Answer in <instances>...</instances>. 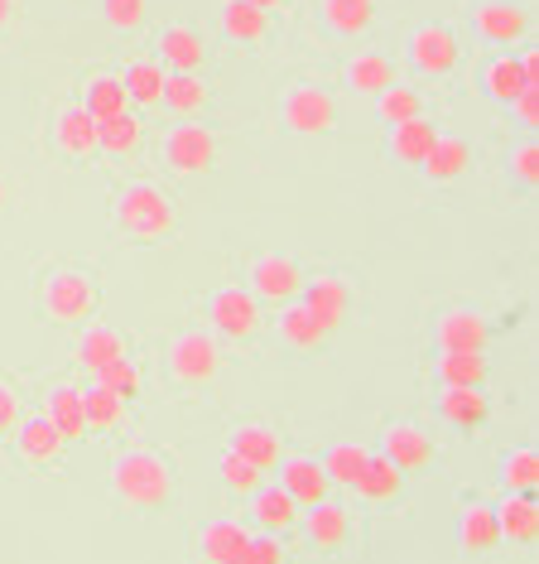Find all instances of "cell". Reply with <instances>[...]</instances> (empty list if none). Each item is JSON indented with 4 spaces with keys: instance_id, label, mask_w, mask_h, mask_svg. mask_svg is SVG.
Listing matches in <instances>:
<instances>
[{
    "instance_id": "d4e9b609",
    "label": "cell",
    "mask_w": 539,
    "mask_h": 564,
    "mask_svg": "<svg viewBox=\"0 0 539 564\" xmlns=\"http://www.w3.org/2000/svg\"><path fill=\"white\" fill-rule=\"evenodd\" d=\"M154 58L169 73H202L208 44H202V34L188 30V24H164V30L154 34Z\"/></svg>"
},
{
    "instance_id": "5b68a950",
    "label": "cell",
    "mask_w": 539,
    "mask_h": 564,
    "mask_svg": "<svg viewBox=\"0 0 539 564\" xmlns=\"http://www.w3.org/2000/svg\"><path fill=\"white\" fill-rule=\"evenodd\" d=\"M164 371H169V381H178L188 391L208 387V381H217V371H222V343L208 328L174 333L169 348H164Z\"/></svg>"
},
{
    "instance_id": "836d02e7",
    "label": "cell",
    "mask_w": 539,
    "mask_h": 564,
    "mask_svg": "<svg viewBox=\"0 0 539 564\" xmlns=\"http://www.w3.org/2000/svg\"><path fill=\"white\" fill-rule=\"evenodd\" d=\"M77 107H82L87 117L101 126L111 117H125V111H131V101H125V87H121L116 73H87V78H82V101H77Z\"/></svg>"
},
{
    "instance_id": "60d3db41",
    "label": "cell",
    "mask_w": 539,
    "mask_h": 564,
    "mask_svg": "<svg viewBox=\"0 0 539 564\" xmlns=\"http://www.w3.org/2000/svg\"><path fill=\"white\" fill-rule=\"evenodd\" d=\"M366 458H371V448L366 444H356V440H332L323 448V473H328V482L332 487H352L356 478H362V468H366Z\"/></svg>"
},
{
    "instance_id": "ab89813d",
    "label": "cell",
    "mask_w": 539,
    "mask_h": 564,
    "mask_svg": "<svg viewBox=\"0 0 539 564\" xmlns=\"http://www.w3.org/2000/svg\"><path fill=\"white\" fill-rule=\"evenodd\" d=\"M82 405H87V434H111V430L125 425V415H131V401H121V395L107 391L101 381L82 387Z\"/></svg>"
},
{
    "instance_id": "4fadbf2b",
    "label": "cell",
    "mask_w": 539,
    "mask_h": 564,
    "mask_svg": "<svg viewBox=\"0 0 539 564\" xmlns=\"http://www.w3.org/2000/svg\"><path fill=\"white\" fill-rule=\"evenodd\" d=\"M381 458H391L405 478H419V473L433 468L439 448H433V440L415 425V420H391V425L381 430Z\"/></svg>"
},
{
    "instance_id": "11a10c76",
    "label": "cell",
    "mask_w": 539,
    "mask_h": 564,
    "mask_svg": "<svg viewBox=\"0 0 539 564\" xmlns=\"http://www.w3.org/2000/svg\"><path fill=\"white\" fill-rule=\"evenodd\" d=\"M6 203H10V184H6V174H0V213H6Z\"/></svg>"
},
{
    "instance_id": "cb8c5ba5",
    "label": "cell",
    "mask_w": 539,
    "mask_h": 564,
    "mask_svg": "<svg viewBox=\"0 0 539 564\" xmlns=\"http://www.w3.org/2000/svg\"><path fill=\"white\" fill-rule=\"evenodd\" d=\"M48 135H54V150L63 160H97V121L82 107H73V101L54 111Z\"/></svg>"
},
{
    "instance_id": "74e56055",
    "label": "cell",
    "mask_w": 539,
    "mask_h": 564,
    "mask_svg": "<svg viewBox=\"0 0 539 564\" xmlns=\"http://www.w3.org/2000/svg\"><path fill=\"white\" fill-rule=\"evenodd\" d=\"M433 140H439V126H433L429 117H415V121L391 126V160L395 164H409V170H419L424 155L433 150Z\"/></svg>"
},
{
    "instance_id": "30bf717a",
    "label": "cell",
    "mask_w": 539,
    "mask_h": 564,
    "mask_svg": "<svg viewBox=\"0 0 539 564\" xmlns=\"http://www.w3.org/2000/svg\"><path fill=\"white\" fill-rule=\"evenodd\" d=\"M299 304L318 318V324H323V333H338V328L346 324V318H352V280L338 275V271L304 275Z\"/></svg>"
},
{
    "instance_id": "1f68e13d",
    "label": "cell",
    "mask_w": 539,
    "mask_h": 564,
    "mask_svg": "<svg viewBox=\"0 0 539 564\" xmlns=\"http://www.w3.org/2000/svg\"><path fill=\"white\" fill-rule=\"evenodd\" d=\"M477 87H482V97L510 107V101L530 87V83H525V68H520V54H492L482 63V73H477Z\"/></svg>"
},
{
    "instance_id": "f5cc1de1",
    "label": "cell",
    "mask_w": 539,
    "mask_h": 564,
    "mask_svg": "<svg viewBox=\"0 0 539 564\" xmlns=\"http://www.w3.org/2000/svg\"><path fill=\"white\" fill-rule=\"evenodd\" d=\"M15 10H20V6H15V0H0V34H6V30H10V24H15Z\"/></svg>"
},
{
    "instance_id": "db71d44e",
    "label": "cell",
    "mask_w": 539,
    "mask_h": 564,
    "mask_svg": "<svg viewBox=\"0 0 539 564\" xmlns=\"http://www.w3.org/2000/svg\"><path fill=\"white\" fill-rule=\"evenodd\" d=\"M251 6H255V10H265V15H275V10H285L289 0H251Z\"/></svg>"
},
{
    "instance_id": "3957f363",
    "label": "cell",
    "mask_w": 539,
    "mask_h": 564,
    "mask_svg": "<svg viewBox=\"0 0 539 564\" xmlns=\"http://www.w3.org/2000/svg\"><path fill=\"white\" fill-rule=\"evenodd\" d=\"M38 310H44L48 324L73 328L87 324L97 314V280L82 271V265H54L38 285Z\"/></svg>"
},
{
    "instance_id": "ffe728a7",
    "label": "cell",
    "mask_w": 539,
    "mask_h": 564,
    "mask_svg": "<svg viewBox=\"0 0 539 564\" xmlns=\"http://www.w3.org/2000/svg\"><path fill=\"white\" fill-rule=\"evenodd\" d=\"M458 550L462 555H492L501 545V525H496V507L482 502V497H468V502L458 507Z\"/></svg>"
},
{
    "instance_id": "f35d334b",
    "label": "cell",
    "mask_w": 539,
    "mask_h": 564,
    "mask_svg": "<svg viewBox=\"0 0 539 564\" xmlns=\"http://www.w3.org/2000/svg\"><path fill=\"white\" fill-rule=\"evenodd\" d=\"M433 377H439V387H486L492 362H486V352H439Z\"/></svg>"
},
{
    "instance_id": "816d5d0a",
    "label": "cell",
    "mask_w": 539,
    "mask_h": 564,
    "mask_svg": "<svg viewBox=\"0 0 539 564\" xmlns=\"http://www.w3.org/2000/svg\"><path fill=\"white\" fill-rule=\"evenodd\" d=\"M520 68H525V83L539 87V48H525V54H520Z\"/></svg>"
},
{
    "instance_id": "4316f807",
    "label": "cell",
    "mask_w": 539,
    "mask_h": 564,
    "mask_svg": "<svg viewBox=\"0 0 539 564\" xmlns=\"http://www.w3.org/2000/svg\"><path fill=\"white\" fill-rule=\"evenodd\" d=\"M246 541H251V531L237 517H212V521L198 525V555H202V564H231V560H241Z\"/></svg>"
},
{
    "instance_id": "d590c367",
    "label": "cell",
    "mask_w": 539,
    "mask_h": 564,
    "mask_svg": "<svg viewBox=\"0 0 539 564\" xmlns=\"http://www.w3.org/2000/svg\"><path fill=\"white\" fill-rule=\"evenodd\" d=\"M318 20L338 40H356L376 24V0H318Z\"/></svg>"
},
{
    "instance_id": "7a4b0ae2",
    "label": "cell",
    "mask_w": 539,
    "mask_h": 564,
    "mask_svg": "<svg viewBox=\"0 0 539 564\" xmlns=\"http://www.w3.org/2000/svg\"><path fill=\"white\" fill-rule=\"evenodd\" d=\"M111 223H116V232L121 237H131V241H169L174 237V227H178V213H174V198L164 194V188H154V184H125L121 194H116L111 203Z\"/></svg>"
},
{
    "instance_id": "ba28073f",
    "label": "cell",
    "mask_w": 539,
    "mask_h": 564,
    "mask_svg": "<svg viewBox=\"0 0 539 564\" xmlns=\"http://www.w3.org/2000/svg\"><path fill=\"white\" fill-rule=\"evenodd\" d=\"M409 63H415L419 78H433V83L453 78L458 63H462V40H458V30H453V24H443V20L419 24V30L409 34Z\"/></svg>"
},
{
    "instance_id": "e575fe53",
    "label": "cell",
    "mask_w": 539,
    "mask_h": 564,
    "mask_svg": "<svg viewBox=\"0 0 539 564\" xmlns=\"http://www.w3.org/2000/svg\"><path fill=\"white\" fill-rule=\"evenodd\" d=\"M275 333H279V343H285V348H294V352H318V348L328 343L323 324H318V318L308 314L299 300L279 304V314H275Z\"/></svg>"
},
{
    "instance_id": "7402d4cb",
    "label": "cell",
    "mask_w": 539,
    "mask_h": 564,
    "mask_svg": "<svg viewBox=\"0 0 539 564\" xmlns=\"http://www.w3.org/2000/svg\"><path fill=\"white\" fill-rule=\"evenodd\" d=\"M251 502V521H255V531H265V535H289V531H299V502L285 492L279 482H261L255 492L246 497Z\"/></svg>"
},
{
    "instance_id": "e0dca14e",
    "label": "cell",
    "mask_w": 539,
    "mask_h": 564,
    "mask_svg": "<svg viewBox=\"0 0 539 564\" xmlns=\"http://www.w3.org/2000/svg\"><path fill=\"white\" fill-rule=\"evenodd\" d=\"M121 357H131V343H125V333L116 324H92L87 318L82 333H77L73 343V362L87 371V377H101L111 362H121Z\"/></svg>"
},
{
    "instance_id": "f6af8a7d",
    "label": "cell",
    "mask_w": 539,
    "mask_h": 564,
    "mask_svg": "<svg viewBox=\"0 0 539 564\" xmlns=\"http://www.w3.org/2000/svg\"><path fill=\"white\" fill-rule=\"evenodd\" d=\"M217 473H222V487H227L231 497H251L255 487L265 482V473H261V468H251L246 458L227 454V448H222V458H217Z\"/></svg>"
},
{
    "instance_id": "7c38bea8",
    "label": "cell",
    "mask_w": 539,
    "mask_h": 564,
    "mask_svg": "<svg viewBox=\"0 0 539 564\" xmlns=\"http://www.w3.org/2000/svg\"><path fill=\"white\" fill-rule=\"evenodd\" d=\"M10 448H15V464L30 468V473H48L63 464V454H68V440L48 425L44 415H30L20 420L15 434H10Z\"/></svg>"
},
{
    "instance_id": "83f0119b",
    "label": "cell",
    "mask_w": 539,
    "mask_h": 564,
    "mask_svg": "<svg viewBox=\"0 0 539 564\" xmlns=\"http://www.w3.org/2000/svg\"><path fill=\"white\" fill-rule=\"evenodd\" d=\"M116 78H121L125 101H131V107L154 111L164 101V78H169V68H164V63L150 54V58H131L121 73H116Z\"/></svg>"
},
{
    "instance_id": "9c48e42d",
    "label": "cell",
    "mask_w": 539,
    "mask_h": 564,
    "mask_svg": "<svg viewBox=\"0 0 539 564\" xmlns=\"http://www.w3.org/2000/svg\"><path fill=\"white\" fill-rule=\"evenodd\" d=\"M246 290L261 304H275V310H279V304L299 300L304 265L294 261V256H285V251H265V256H255V261L246 265Z\"/></svg>"
},
{
    "instance_id": "9f6ffc18",
    "label": "cell",
    "mask_w": 539,
    "mask_h": 564,
    "mask_svg": "<svg viewBox=\"0 0 539 564\" xmlns=\"http://www.w3.org/2000/svg\"><path fill=\"white\" fill-rule=\"evenodd\" d=\"M231 564H241V560H231Z\"/></svg>"
},
{
    "instance_id": "277c9868",
    "label": "cell",
    "mask_w": 539,
    "mask_h": 564,
    "mask_svg": "<svg viewBox=\"0 0 539 564\" xmlns=\"http://www.w3.org/2000/svg\"><path fill=\"white\" fill-rule=\"evenodd\" d=\"M202 314H208V333L217 343H255L265 328V304L246 285H217Z\"/></svg>"
},
{
    "instance_id": "603a6c76",
    "label": "cell",
    "mask_w": 539,
    "mask_h": 564,
    "mask_svg": "<svg viewBox=\"0 0 539 564\" xmlns=\"http://www.w3.org/2000/svg\"><path fill=\"white\" fill-rule=\"evenodd\" d=\"M38 415H44L68 444L87 440V405H82V387H77L73 377L68 381H54V387L44 391V410H38Z\"/></svg>"
},
{
    "instance_id": "7bdbcfd3",
    "label": "cell",
    "mask_w": 539,
    "mask_h": 564,
    "mask_svg": "<svg viewBox=\"0 0 539 564\" xmlns=\"http://www.w3.org/2000/svg\"><path fill=\"white\" fill-rule=\"evenodd\" d=\"M371 101H376V117L385 126H400V121L424 117V93L415 83H391L381 97H371Z\"/></svg>"
},
{
    "instance_id": "52a82bcc",
    "label": "cell",
    "mask_w": 539,
    "mask_h": 564,
    "mask_svg": "<svg viewBox=\"0 0 539 564\" xmlns=\"http://www.w3.org/2000/svg\"><path fill=\"white\" fill-rule=\"evenodd\" d=\"M160 164L169 170L174 178H198V174H208L212 164H217V135H212V126H202V121H178L169 135H164V145H160Z\"/></svg>"
},
{
    "instance_id": "f546056e",
    "label": "cell",
    "mask_w": 539,
    "mask_h": 564,
    "mask_svg": "<svg viewBox=\"0 0 539 564\" xmlns=\"http://www.w3.org/2000/svg\"><path fill=\"white\" fill-rule=\"evenodd\" d=\"M405 473L391 464V458H381V454H371L366 458V468H362V478L352 482V492L362 497L366 507H391V502H400V492H405Z\"/></svg>"
},
{
    "instance_id": "ac0fdd59",
    "label": "cell",
    "mask_w": 539,
    "mask_h": 564,
    "mask_svg": "<svg viewBox=\"0 0 539 564\" xmlns=\"http://www.w3.org/2000/svg\"><path fill=\"white\" fill-rule=\"evenodd\" d=\"M433 410H439V420L448 430L477 434L486 420H492V395H486V387H439Z\"/></svg>"
},
{
    "instance_id": "7dc6e473",
    "label": "cell",
    "mask_w": 539,
    "mask_h": 564,
    "mask_svg": "<svg viewBox=\"0 0 539 564\" xmlns=\"http://www.w3.org/2000/svg\"><path fill=\"white\" fill-rule=\"evenodd\" d=\"M506 170H510V178H516L520 188H539V140L535 135H525L520 145L510 150Z\"/></svg>"
},
{
    "instance_id": "8992f818",
    "label": "cell",
    "mask_w": 539,
    "mask_h": 564,
    "mask_svg": "<svg viewBox=\"0 0 539 564\" xmlns=\"http://www.w3.org/2000/svg\"><path fill=\"white\" fill-rule=\"evenodd\" d=\"M279 126L289 135H328L338 126V97L314 78L289 83L285 97H279Z\"/></svg>"
},
{
    "instance_id": "44dd1931",
    "label": "cell",
    "mask_w": 539,
    "mask_h": 564,
    "mask_svg": "<svg viewBox=\"0 0 539 564\" xmlns=\"http://www.w3.org/2000/svg\"><path fill=\"white\" fill-rule=\"evenodd\" d=\"M217 30H222L227 44H241V48H255L275 34V15L255 10L251 0H222L217 6Z\"/></svg>"
},
{
    "instance_id": "8d00e7d4",
    "label": "cell",
    "mask_w": 539,
    "mask_h": 564,
    "mask_svg": "<svg viewBox=\"0 0 539 564\" xmlns=\"http://www.w3.org/2000/svg\"><path fill=\"white\" fill-rule=\"evenodd\" d=\"M140 145H145V121L135 117V111H125V117H111L97 126V155L107 160H135Z\"/></svg>"
},
{
    "instance_id": "9a60e30c",
    "label": "cell",
    "mask_w": 539,
    "mask_h": 564,
    "mask_svg": "<svg viewBox=\"0 0 539 564\" xmlns=\"http://www.w3.org/2000/svg\"><path fill=\"white\" fill-rule=\"evenodd\" d=\"M492 318L482 310H468V304H458V310H443L439 324H433V348L439 352H486V343H492Z\"/></svg>"
},
{
    "instance_id": "bcb514c9",
    "label": "cell",
    "mask_w": 539,
    "mask_h": 564,
    "mask_svg": "<svg viewBox=\"0 0 539 564\" xmlns=\"http://www.w3.org/2000/svg\"><path fill=\"white\" fill-rule=\"evenodd\" d=\"M92 381H101L107 391H116L121 401H135L140 391H145V371H140V362L135 357H121V362H111L101 377H92Z\"/></svg>"
},
{
    "instance_id": "f1b7e54d",
    "label": "cell",
    "mask_w": 539,
    "mask_h": 564,
    "mask_svg": "<svg viewBox=\"0 0 539 564\" xmlns=\"http://www.w3.org/2000/svg\"><path fill=\"white\" fill-rule=\"evenodd\" d=\"M496 507V525H501V541L510 545H535L539 541V497L525 492H506Z\"/></svg>"
},
{
    "instance_id": "d6986e66",
    "label": "cell",
    "mask_w": 539,
    "mask_h": 564,
    "mask_svg": "<svg viewBox=\"0 0 539 564\" xmlns=\"http://www.w3.org/2000/svg\"><path fill=\"white\" fill-rule=\"evenodd\" d=\"M275 478H279V487L299 502V511H308V507H318L323 497H332V482H328V473H323V464H318L314 454H285L279 458V468H275Z\"/></svg>"
},
{
    "instance_id": "d6a6232c",
    "label": "cell",
    "mask_w": 539,
    "mask_h": 564,
    "mask_svg": "<svg viewBox=\"0 0 539 564\" xmlns=\"http://www.w3.org/2000/svg\"><path fill=\"white\" fill-rule=\"evenodd\" d=\"M208 101H212V87L202 73H169V78H164L160 107H169L178 121H198L202 111H208Z\"/></svg>"
},
{
    "instance_id": "b9f144b4",
    "label": "cell",
    "mask_w": 539,
    "mask_h": 564,
    "mask_svg": "<svg viewBox=\"0 0 539 564\" xmlns=\"http://www.w3.org/2000/svg\"><path fill=\"white\" fill-rule=\"evenodd\" d=\"M496 478L506 492H525V497H539V454L530 444H520V448H506L501 454V468H496Z\"/></svg>"
},
{
    "instance_id": "5bb4252c",
    "label": "cell",
    "mask_w": 539,
    "mask_h": 564,
    "mask_svg": "<svg viewBox=\"0 0 539 564\" xmlns=\"http://www.w3.org/2000/svg\"><path fill=\"white\" fill-rule=\"evenodd\" d=\"M304 541L318 550V555H338V550L352 545V531H356V511L352 507H342L338 497H323L318 507H308L304 517Z\"/></svg>"
},
{
    "instance_id": "f907efd6",
    "label": "cell",
    "mask_w": 539,
    "mask_h": 564,
    "mask_svg": "<svg viewBox=\"0 0 539 564\" xmlns=\"http://www.w3.org/2000/svg\"><path fill=\"white\" fill-rule=\"evenodd\" d=\"M510 117H516L520 131H539V87H525V93L510 101Z\"/></svg>"
},
{
    "instance_id": "ee69618b",
    "label": "cell",
    "mask_w": 539,
    "mask_h": 564,
    "mask_svg": "<svg viewBox=\"0 0 539 564\" xmlns=\"http://www.w3.org/2000/svg\"><path fill=\"white\" fill-rule=\"evenodd\" d=\"M101 20L116 34H140L150 24V0H101Z\"/></svg>"
},
{
    "instance_id": "484cf974",
    "label": "cell",
    "mask_w": 539,
    "mask_h": 564,
    "mask_svg": "<svg viewBox=\"0 0 539 564\" xmlns=\"http://www.w3.org/2000/svg\"><path fill=\"white\" fill-rule=\"evenodd\" d=\"M391 83H400V68H395V58L376 54V48H362V54L342 63V87L356 97H381Z\"/></svg>"
},
{
    "instance_id": "8fae6325",
    "label": "cell",
    "mask_w": 539,
    "mask_h": 564,
    "mask_svg": "<svg viewBox=\"0 0 539 564\" xmlns=\"http://www.w3.org/2000/svg\"><path fill=\"white\" fill-rule=\"evenodd\" d=\"M472 34L492 48H516L530 40V10L516 0H477L472 6Z\"/></svg>"
},
{
    "instance_id": "6da1fadb",
    "label": "cell",
    "mask_w": 539,
    "mask_h": 564,
    "mask_svg": "<svg viewBox=\"0 0 539 564\" xmlns=\"http://www.w3.org/2000/svg\"><path fill=\"white\" fill-rule=\"evenodd\" d=\"M107 478H111V497L125 511H160L174 492V464L160 448H125Z\"/></svg>"
},
{
    "instance_id": "4dcf8cb0",
    "label": "cell",
    "mask_w": 539,
    "mask_h": 564,
    "mask_svg": "<svg viewBox=\"0 0 539 564\" xmlns=\"http://www.w3.org/2000/svg\"><path fill=\"white\" fill-rule=\"evenodd\" d=\"M468 170H472V145L462 135H443V131L419 164V174L429 178V184H453V178H462Z\"/></svg>"
},
{
    "instance_id": "2e32d148",
    "label": "cell",
    "mask_w": 539,
    "mask_h": 564,
    "mask_svg": "<svg viewBox=\"0 0 539 564\" xmlns=\"http://www.w3.org/2000/svg\"><path fill=\"white\" fill-rule=\"evenodd\" d=\"M227 454L246 458L251 468H261L265 478L279 468V458H285V434L275 425H265V420H241V425H231L227 434Z\"/></svg>"
},
{
    "instance_id": "681fc988",
    "label": "cell",
    "mask_w": 539,
    "mask_h": 564,
    "mask_svg": "<svg viewBox=\"0 0 539 564\" xmlns=\"http://www.w3.org/2000/svg\"><path fill=\"white\" fill-rule=\"evenodd\" d=\"M20 420H24V401H20L15 381H10V377H0V440H10Z\"/></svg>"
},
{
    "instance_id": "c3c4849f",
    "label": "cell",
    "mask_w": 539,
    "mask_h": 564,
    "mask_svg": "<svg viewBox=\"0 0 539 564\" xmlns=\"http://www.w3.org/2000/svg\"><path fill=\"white\" fill-rule=\"evenodd\" d=\"M241 564H289V550H285V535H265L255 531L246 550H241Z\"/></svg>"
}]
</instances>
